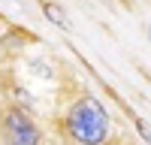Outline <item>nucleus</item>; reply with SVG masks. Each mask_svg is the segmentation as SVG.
Returning <instances> with one entry per match:
<instances>
[{"instance_id": "20e7f679", "label": "nucleus", "mask_w": 151, "mask_h": 145, "mask_svg": "<svg viewBox=\"0 0 151 145\" xmlns=\"http://www.w3.org/2000/svg\"><path fill=\"white\" fill-rule=\"evenodd\" d=\"M136 130H139V133H142V139L151 145V130H148V124H145L142 118H136Z\"/></svg>"}, {"instance_id": "423d86ee", "label": "nucleus", "mask_w": 151, "mask_h": 145, "mask_svg": "<svg viewBox=\"0 0 151 145\" xmlns=\"http://www.w3.org/2000/svg\"><path fill=\"white\" fill-rule=\"evenodd\" d=\"M0 121H3V118H0Z\"/></svg>"}, {"instance_id": "f03ea898", "label": "nucleus", "mask_w": 151, "mask_h": 145, "mask_svg": "<svg viewBox=\"0 0 151 145\" xmlns=\"http://www.w3.org/2000/svg\"><path fill=\"white\" fill-rule=\"evenodd\" d=\"M0 133H3V145H40V130L21 109H9L3 115Z\"/></svg>"}, {"instance_id": "7ed1b4c3", "label": "nucleus", "mask_w": 151, "mask_h": 145, "mask_svg": "<svg viewBox=\"0 0 151 145\" xmlns=\"http://www.w3.org/2000/svg\"><path fill=\"white\" fill-rule=\"evenodd\" d=\"M42 12H45V18L52 21V24H58V27L70 30V18H67V12L60 9V6H55L52 0H42Z\"/></svg>"}, {"instance_id": "f257e3e1", "label": "nucleus", "mask_w": 151, "mask_h": 145, "mask_svg": "<svg viewBox=\"0 0 151 145\" xmlns=\"http://www.w3.org/2000/svg\"><path fill=\"white\" fill-rule=\"evenodd\" d=\"M64 130L76 145H106L109 139V112L97 97H79L64 118Z\"/></svg>"}, {"instance_id": "39448f33", "label": "nucleus", "mask_w": 151, "mask_h": 145, "mask_svg": "<svg viewBox=\"0 0 151 145\" xmlns=\"http://www.w3.org/2000/svg\"><path fill=\"white\" fill-rule=\"evenodd\" d=\"M148 39H151V24H148Z\"/></svg>"}]
</instances>
